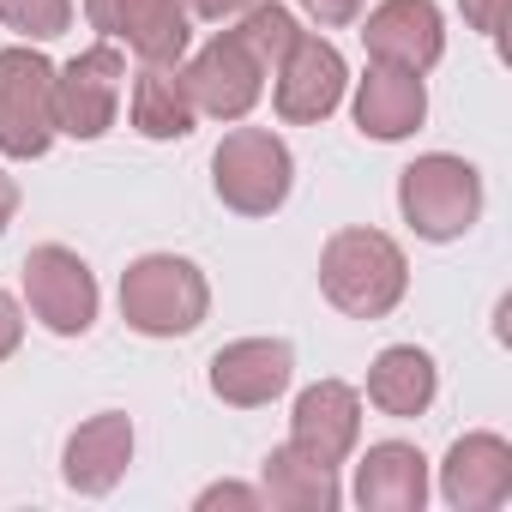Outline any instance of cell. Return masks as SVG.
Instances as JSON below:
<instances>
[{
	"mask_svg": "<svg viewBox=\"0 0 512 512\" xmlns=\"http://www.w3.org/2000/svg\"><path fill=\"white\" fill-rule=\"evenodd\" d=\"M458 7H464L470 31H482L488 43H500V31H506V0H458Z\"/></svg>",
	"mask_w": 512,
	"mask_h": 512,
	"instance_id": "obj_24",
	"label": "cell"
},
{
	"mask_svg": "<svg viewBox=\"0 0 512 512\" xmlns=\"http://www.w3.org/2000/svg\"><path fill=\"white\" fill-rule=\"evenodd\" d=\"M187 7V19H211V25H223V19H241L253 0H181Z\"/></svg>",
	"mask_w": 512,
	"mask_h": 512,
	"instance_id": "obj_26",
	"label": "cell"
},
{
	"mask_svg": "<svg viewBox=\"0 0 512 512\" xmlns=\"http://www.w3.org/2000/svg\"><path fill=\"white\" fill-rule=\"evenodd\" d=\"M121 85H127V61L115 43H97V49L73 55L67 67H55V133L103 139L115 127Z\"/></svg>",
	"mask_w": 512,
	"mask_h": 512,
	"instance_id": "obj_7",
	"label": "cell"
},
{
	"mask_svg": "<svg viewBox=\"0 0 512 512\" xmlns=\"http://www.w3.org/2000/svg\"><path fill=\"white\" fill-rule=\"evenodd\" d=\"M85 19L103 43H127L139 61L157 67H181L193 37L181 0H85Z\"/></svg>",
	"mask_w": 512,
	"mask_h": 512,
	"instance_id": "obj_10",
	"label": "cell"
},
{
	"mask_svg": "<svg viewBox=\"0 0 512 512\" xmlns=\"http://www.w3.org/2000/svg\"><path fill=\"white\" fill-rule=\"evenodd\" d=\"M211 187L241 217H272L296 187V157L272 127H235L211 151Z\"/></svg>",
	"mask_w": 512,
	"mask_h": 512,
	"instance_id": "obj_4",
	"label": "cell"
},
{
	"mask_svg": "<svg viewBox=\"0 0 512 512\" xmlns=\"http://www.w3.org/2000/svg\"><path fill=\"white\" fill-rule=\"evenodd\" d=\"M428 500V458L410 440H380L356 464V506L362 512H422Z\"/></svg>",
	"mask_w": 512,
	"mask_h": 512,
	"instance_id": "obj_17",
	"label": "cell"
},
{
	"mask_svg": "<svg viewBox=\"0 0 512 512\" xmlns=\"http://www.w3.org/2000/svg\"><path fill=\"white\" fill-rule=\"evenodd\" d=\"M25 308L55 338H85L97 326V278L73 247L43 241L25 253Z\"/></svg>",
	"mask_w": 512,
	"mask_h": 512,
	"instance_id": "obj_6",
	"label": "cell"
},
{
	"mask_svg": "<svg viewBox=\"0 0 512 512\" xmlns=\"http://www.w3.org/2000/svg\"><path fill=\"white\" fill-rule=\"evenodd\" d=\"M211 314V284L181 253H145L121 272V320L139 338H187Z\"/></svg>",
	"mask_w": 512,
	"mask_h": 512,
	"instance_id": "obj_2",
	"label": "cell"
},
{
	"mask_svg": "<svg viewBox=\"0 0 512 512\" xmlns=\"http://www.w3.org/2000/svg\"><path fill=\"white\" fill-rule=\"evenodd\" d=\"M398 211L422 241H458L482 217V175L452 151H428L398 175Z\"/></svg>",
	"mask_w": 512,
	"mask_h": 512,
	"instance_id": "obj_3",
	"label": "cell"
},
{
	"mask_svg": "<svg viewBox=\"0 0 512 512\" xmlns=\"http://www.w3.org/2000/svg\"><path fill=\"white\" fill-rule=\"evenodd\" d=\"M13 211H19V181H13L7 169H0V229L13 223Z\"/></svg>",
	"mask_w": 512,
	"mask_h": 512,
	"instance_id": "obj_28",
	"label": "cell"
},
{
	"mask_svg": "<svg viewBox=\"0 0 512 512\" xmlns=\"http://www.w3.org/2000/svg\"><path fill=\"white\" fill-rule=\"evenodd\" d=\"M19 338H25V314H19V302L7 290H0V362L19 350Z\"/></svg>",
	"mask_w": 512,
	"mask_h": 512,
	"instance_id": "obj_25",
	"label": "cell"
},
{
	"mask_svg": "<svg viewBox=\"0 0 512 512\" xmlns=\"http://www.w3.org/2000/svg\"><path fill=\"white\" fill-rule=\"evenodd\" d=\"M199 506H266L260 488H241V482H223V488H205Z\"/></svg>",
	"mask_w": 512,
	"mask_h": 512,
	"instance_id": "obj_27",
	"label": "cell"
},
{
	"mask_svg": "<svg viewBox=\"0 0 512 512\" xmlns=\"http://www.w3.org/2000/svg\"><path fill=\"white\" fill-rule=\"evenodd\" d=\"M133 464V422L121 410H103L91 422H79L67 434V452H61V476L67 488L79 494H109Z\"/></svg>",
	"mask_w": 512,
	"mask_h": 512,
	"instance_id": "obj_15",
	"label": "cell"
},
{
	"mask_svg": "<svg viewBox=\"0 0 512 512\" xmlns=\"http://www.w3.org/2000/svg\"><path fill=\"white\" fill-rule=\"evenodd\" d=\"M55 145V67L19 43L0 49V157L31 163Z\"/></svg>",
	"mask_w": 512,
	"mask_h": 512,
	"instance_id": "obj_5",
	"label": "cell"
},
{
	"mask_svg": "<svg viewBox=\"0 0 512 512\" xmlns=\"http://www.w3.org/2000/svg\"><path fill=\"white\" fill-rule=\"evenodd\" d=\"M260 500L278 506V512H338V470L308 458L302 446H272L266 470H260Z\"/></svg>",
	"mask_w": 512,
	"mask_h": 512,
	"instance_id": "obj_18",
	"label": "cell"
},
{
	"mask_svg": "<svg viewBox=\"0 0 512 512\" xmlns=\"http://www.w3.org/2000/svg\"><path fill=\"white\" fill-rule=\"evenodd\" d=\"M344 85H350L344 55H338L326 37L302 31L296 49L284 55V67L272 73V109H278V121H290V127H314V121H326V115L344 103Z\"/></svg>",
	"mask_w": 512,
	"mask_h": 512,
	"instance_id": "obj_9",
	"label": "cell"
},
{
	"mask_svg": "<svg viewBox=\"0 0 512 512\" xmlns=\"http://www.w3.org/2000/svg\"><path fill=\"white\" fill-rule=\"evenodd\" d=\"M362 43L374 67H404V73H428L446 55V25L434 0H380L362 19Z\"/></svg>",
	"mask_w": 512,
	"mask_h": 512,
	"instance_id": "obj_11",
	"label": "cell"
},
{
	"mask_svg": "<svg viewBox=\"0 0 512 512\" xmlns=\"http://www.w3.org/2000/svg\"><path fill=\"white\" fill-rule=\"evenodd\" d=\"M434 392H440V368H434V356L428 350H416V344H392V350H380L374 356V368H368V404L380 410V416H422L428 404H434Z\"/></svg>",
	"mask_w": 512,
	"mask_h": 512,
	"instance_id": "obj_19",
	"label": "cell"
},
{
	"mask_svg": "<svg viewBox=\"0 0 512 512\" xmlns=\"http://www.w3.org/2000/svg\"><path fill=\"white\" fill-rule=\"evenodd\" d=\"M0 25L25 43H49L73 25V0H0Z\"/></svg>",
	"mask_w": 512,
	"mask_h": 512,
	"instance_id": "obj_22",
	"label": "cell"
},
{
	"mask_svg": "<svg viewBox=\"0 0 512 512\" xmlns=\"http://www.w3.org/2000/svg\"><path fill=\"white\" fill-rule=\"evenodd\" d=\"M127 115H133V127H139L145 139H187V133H193V121H199V109H193V97H187L181 67H157V61H145V67L133 73Z\"/></svg>",
	"mask_w": 512,
	"mask_h": 512,
	"instance_id": "obj_20",
	"label": "cell"
},
{
	"mask_svg": "<svg viewBox=\"0 0 512 512\" xmlns=\"http://www.w3.org/2000/svg\"><path fill=\"white\" fill-rule=\"evenodd\" d=\"M181 79H187L193 109L211 115V121H241L253 103H260V91H266V67H260V55L241 43L235 25L217 31V37L181 67Z\"/></svg>",
	"mask_w": 512,
	"mask_h": 512,
	"instance_id": "obj_8",
	"label": "cell"
},
{
	"mask_svg": "<svg viewBox=\"0 0 512 512\" xmlns=\"http://www.w3.org/2000/svg\"><path fill=\"white\" fill-rule=\"evenodd\" d=\"M362 440V392L344 386V380H314L296 392V410H290V446H302L308 458L320 464H344Z\"/></svg>",
	"mask_w": 512,
	"mask_h": 512,
	"instance_id": "obj_12",
	"label": "cell"
},
{
	"mask_svg": "<svg viewBox=\"0 0 512 512\" xmlns=\"http://www.w3.org/2000/svg\"><path fill=\"white\" fill-rule=\"evenodd\" d=\"M296 380V350L284 338H235L211 356V392L235 410H260Z\"/></svg>",
	"mask_w": 512,
	"mask_h": 512,
	"instance_id": "obj_13",
	"label": "cell"
},
{
	"mask_svg": "<svg viewBox=\"0 0 512 512\" xmlns=\"http://www.w3.org/2000/svg\"><path fill=\"white\" fill-rule=\"evenodd\" d=\"M235 31H241V43L260 55V67H266V79L284 67V55L296 49V37H302V25H296V13L290 7H278V0H253V7L235 19Z\"/></svg>",
	"mask_w": 512,
	"mask_h": 512,
	"instance_id": "obj_21",
	"label": "cell"
},
{
	"mask_svg": "<svg viewBox=\"0 0 512 512\" xmlns=\"http://www.w3.org/2000/svg\"><path fill=\"white\" fill-rule=\"evenodd\" d=\"M440 494L458 512H494V506H506L512 500V446L500 434H488V428L452 440V452L440 464Z\"/></svg>",
	"mask_w": 512,
	"mask_h": 512,
	"instance_id": "obj_14",
	"label": "cell"
},
{
	"mask_svg": "<svg viewBox=\"0 0 512 512\" xmlns=\"http://www.w3.org/2000/svg\"><path fill=\"white\" fill-rule=\"evenodd\" d=\"M296 7H302L320 31H344V25H356V19L368 13V0H296Z\"/></svg>",
	"mask_w": 512,
	"mask_h": 512,
	"instance_id": "obj_23",
	"label": "cell"
},
{
	"mask_svg": "<svg viewBox=\"0 0 512 512\" xmlns=\"http://www.w3.org/2000/svg\"><path fill=\"white\" fill-rule=\"evenodd\" d=\"M320 290L350 320H386L410 290L404 247L386 229H338L320 247Z\"/></svg>",
	"mask_w": 512,
	"mask_h": 512,
	"instance_id": "obj_1",
	"label": "cell"
},
{
	"mask_svg": "<svg viewBox=\"0 0 512 512\" xmlns=\"http://www.w3.org/2000/svg\"><path fill=\"white\" fill-rule=\"evenodd\" d=\"M428 121V91H422V73H404V67H368L356 79V127L380 145L392 139H410L416 127Z\"/></svg>",
	"mask_w": 512,
	"mask_h": 512,
	"instance_id": "obj_16",
	"label": "cell"
}]
</instances>
